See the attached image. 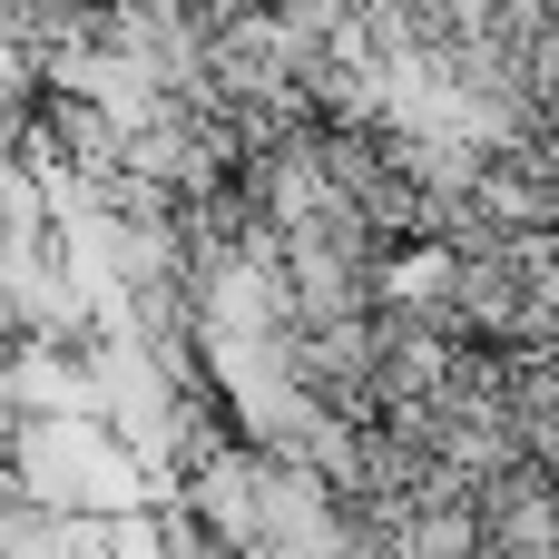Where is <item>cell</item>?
I'll return each mask as SVG.
<instances>
[{
  "label": "cell",
  "instance_id": "2",
  "mask_svg": "<svg viewBox=\"0 0 559 559\" xmlns=\"http://www.w3.org/2000/svg\"><path fill=\"white\" fill-rule=\"evenodd\" d=\"M540 324H550V344H559V246L540 255Z\"/></svg>",
  "mask_w": 559,
  "mask_h": 559
},
{
  "label": "cell",
  "instance_id": "1",
  "mask_svg": "<svg viewBox=\"0 0 559 559\" xmlns=\"http://www.w3.org/2000/svg\"><path fill=\"white\" fill-rule=\"evenodd\" d=\"M0 157H29V98L0 88Z\"/></svg>",
  "mask_w": 559,
  "mask_h": 559
}]
</instances>
